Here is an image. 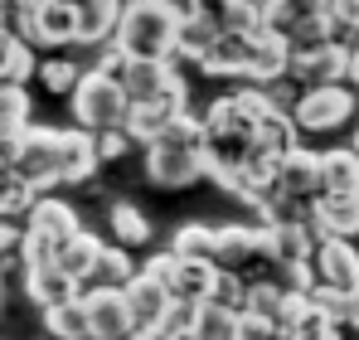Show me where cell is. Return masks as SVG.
I'll list each match as a JSON object with an SVG mask.
<instances>
[{
    "mask_svg": "<svg viewBox=\"0 0 359 340\" xmlns=\"http://www.w3.org/2000/svg\"><path fill=\"white\" fill-rule=\"evenodd\" d=\"M175 44H180V5L136 0V5L121 10L112 49L126 63H175Z\"/></svg>",
    "mask_w": 359,
    "mask_h": 340,
    "instance_id": "6da1fadb",
    "label": "cell"
},
{
    "mask_svg": "<svg viewBox=\"0 0 359 340\" xmlns=\"http://www.w3.org/2000/svg\"><path fill=\"white\" fill-rule=\"evenodd\" d=\"M68 103H73L78 126L93 131V136H102V131H126L131 98H126V88H121L117 78H107V73H97V68H83V83H78V93H73Z\"/></svg>",
    "mask_w": 359,
    "mask_h": 340,
    "instance_id": "7a4b0ae2",
    "label": "cell"
},
{
    "mask_svg": "<svg viewBox=\"0 0 359 340\" xmlns=\"http://www.w3.org/2000/svg\"><path fill=\"white\" fill-rule=\"evenodd\" d=\"M10 30L29 49H63L78 44V5L68 0H29L10 10Z\"/></svg>",
    "mask_w": 359,
    "mask_h": 340,
    "instance_id": "3957f363",
    "label": "cell"
},
{
    "mask_svg": "<svg viewBox=\"0 0 359 340\" xmlns=\"http://www.w3.org/2000/svg\"><path fill=\"white\" fill-rule=\"evenodd\" d=\"M359 112V93L355 88H306L301 103L292 107V122H297L301 136H320V131H340L350 117Z\"/></svg>",
    "mask_w": 359,
    "mask_h": 340,
    "instance_id": "277c9868",
    "label": "cell"
},
{
    "mask_svg": "<svg viewBox=\"0 0 359 340\" xmlns=\"http://www.w3.org/2000/svg\"><path fill=\"white\" fill-rule=\"evenodd\" d=\"M209 175V161L199 146H175V141H156L146 146V180L161 190H189Z\"/></svg>",
    "mask_w": 359,
    "mask_h": 340,
    "instance_id": "5b68a950",
    "label": "cell"
},
{
    "mask_svg": "<svg viewBox=\"0 0 359 340\" xmlns=\"http://www.w3.org/2000/svg\"><path fill=\"white\" fill-rule=\"evenodd\" d=\"M15 170H20L25 185H34V195L59 190L63 185V175H59V131H54V126H29Z\"/></svg>",
    "mask_w": 359,
    "mask_h": 340,
    "instance_id": "8992f818",
    "label": "cell"
},
{
    "mask_svg": "<svg viewBox=\"0 0 359 340\" xmlns=\"http://www.w3.org/2000/svg\"><path fill=\"white\" fill-rule=\"evenodd\" d=\"M214 263L224 273H252V268H267V248H262V224H219L214 228Z\"/></svg>",
    "mask_w": 359,
    "mask_h": 340,
    "instance_id": "52a82bcc",
    "label": "cell"
},
{
    "mask_svg": "<svg viewBox=\"0 0 359 340\" xmlns=\"http://www.w3.org/2000/svg\"><path fill=\"white\" fill-rule=\"evenodd\" d=\"M83 306H88L93 340H131L136 336V321H131V311H126L121 287H88V292H83Z\"/></svg>",
    "mask_w": 359,
    "mask_h": 340,
    "instance_id": "ba28073f",
    "label": "cell"
},
{
    "mask_svg": "<svg viewBox=\"0 0 359 340\" xmlns=\"http://www.w3.org/2000/svg\"><path fill=\"white\" fill-rule=\"evenodd\" d=\"M219 10L209 5H180V44H175V68H199V58L219 44Z\"/></svg>",
    "mask_w": 359,
    "mask_h": 340,
    "instance_id": "9c48e42d",
    "label": "cell"
},
{
    "mask_svg": "<svg viewBox=\"0 0 359 340\" xmlns=\"http://www.w3.org/2000/svg\"><path fill=\"white\" fill-rule=\"evenodd\" d=\"M292 83L301 93L306 88H350V44H325L316 54H297L292 58Z\"/></svg>",
    "mask_w": 359,
    "mask_h": 340,
    "instance_id": "30bf717a",
    "label": "cell"
},
{
    "mask_svg": "<svg viewBox=\"0 0 359 340\" xmlns=\"http://www.w3.org/2000/svg\"><path fill=\"white\" fill-rule=\"evenodd\" d=\"M25 233H29V238H39V243H49V248L59 253L63 243H73V238L83 233V219H78V209H73L68 200H59V195H44V200L29 209Z\"/></svg>",
    "mask_w": 359,
    "mask_h": 340,
    "instance_id": "8fae6325",
    "label": "cell"
},
{
    "mask_svg": "<svg viewBox=\"0 0 359 340\" xmlns=\"http://www.w3.org/2000/svg\"><path fill=\"white\" fill-rule=\"evenodd\" d=\"M311 268H316V287H330V292H345L350 296L359 287V248L345 243V238H325L316 248Z\"/></svg>",
    "mask_w": 359,
    "mask_h": 340,
    "instance_id": "7c38bea8",
    "label": "cell"
},
{
    "mask_svg": "<svg viewBox=\"0 0 359 340\" xmlns=\"http://www.w3.org/2000/svg\"><path fill=\"white\" fill-rule=\"evenodd\" d=\"M262 248H267L272 268H306L316 258L320 238L311 224H277V228H262Z\"/></svg>",
    "mask_w": 359,
    "mask_h": 340,
    "instance_id": "4fadbf2b",
    "label": "cell"
},
{
    "mask_svg": "<svg viewBox=\"0 0 359 340\" xmlns=\"http://www.w3.org/2000/svg\"><path fill=\"white\" fill-rule=\"evenodd\" d=\"M97 166H102V156H97V136H93V131H83V126L59 131V175H63V185L93 180Z\"/></svg>",
    "mask_w": 359,
    "mask_h": 340,
    "instance_id": "5bb4252c",
    "label": "cell"
},
{
    "mask_svg": "<svg viewBox=\"0 0 359 340\" xmlns=\"http://www.w3.org/2000/svg\"><path fill=\"white\" fill-rule=\"evenodd\" d=\"M272 195H287V200H306V204H316L320 200V151H292L282 170H277V185H272Z\"/></svg>",
    "mask_w": 359,
    "mask_h": 340,
    "instance_id": "9a60e30c",
    "label": "cell"
},
{
    "mask_svg": "<svg viewBox=\"0 0 359 340\" xmlns=\"http://www.w3.org/2000/svg\"><path fill=\"white\" fill-rule=\"evenodd\" d=\"M121 296H126V311H131V321H136V331H151V326H161V316L170 311V292L156 282V277H146V273H136L131 282L121 287Z\"/></svg>",
    "mask_w": 359,
    "mask_h": 340,
    "instance_id": "2e32d148",
    "label": "cell"
},
{
    "mask_svg": "<svg viewBox=\"0 0 359 340\" xmlns=\"http://www.w3.org/2000/svg\"><path fill=\"white\" fill-rule=\"evenodd\" d=\"M311 228H316L320 243H325V238H345V243H355V233H359V195H350V200L320 195L316 209H311Z\"/></svg>",
    "mask_w": 359,
    "mask_h": 340,
    "instance_id": "e0dca14e",
    "label": "cell"
},
{
    "mask_svg": "<svg viewBox=\"0 0 359 340\" xmlns=\"http://www.w3.org/2000/svg\"><path fill=\"white\" fill-rule=\"evenodd\" d=\"M25 296H29L39 311H54V306L78 301V296H83V287L73 282L59 263H49V268H29V273H25Z\"/></svg>",
    "mask_w": 359,
    "mask_h": 340,
    "instance_id": "ac0fdd59",
    "label": "cell"
},
{
    "mask_svg": "<svg viewBox=\"0 0 359 340\" xmlns=\"http://www.w3.org/2000/svg\"><path fill=\"white\" fill-rule=\"evenodd\" d=\"M252 44H257V39L219 34V44L199 58V73H209V78H243V83H248V73H252Z\"/></svg>",
    "mask_w": 359,
    "mask_h": 340,
    "instance_id": "d6986e66",
    "label": "cell"
},
{
    "mask_svg": "<svg viewBox=\"0 0 359 340\" xmlns=\"http://www.w3.org/2000/svg\"><path fill=\"white\" fill-rule=\"evenodd\" d=\"M117 25H121L117 0H83V5H78V44L107 49V44L117 39Z\"/></svg>",
    "mask_w": 359,
    "mask_h": 340,
    "instance_id": "ffe728a7",
    "label": "cell"
},
{
    "mask_svg": "<svg viewBox=\"0 0 359 340\" xmlns=\"http://www.w3.org/2000/svg\"><path fill=\"white\" fill-rule=\"evenodd\" d=\"M320 195H335V200L359 195V156H355V146L320 151Z\"/></svg>",
    "mask_w": 359,
    "mask_h": 340,
    "instance_id": "44dd1931",
    "label": "cell"
},
{
    "mask_svg": "<svg viewBox=\"0 0 359 340\" xmlns=\"http://www.w3.org/2000/svg\"><path fill=\"white\" fill-rule=\"evenodd\" d=\"M102 248H107V243H102L97 233H88V228H83L73 243H63V248H59V258H54V263H59V268H63V273H68V277H73L78 287H83V282H97Z\"/></svg>",
    "mask_w": 359,
    "mask_h": 340,
    "instance_id": "7402d4cb",
    "label": "cell"
},
{
    "mask_svg": "<svg viewBox=\"0 0 359 340\" xmlns=\"http://www.w3.org/2000/svg\"><path fill=\"white\" fill-rule=\"evenodd\" d=\"M219 263H180L175 282H170V296L175 301H194V306H209L214 301V287H219Z\"/></svg>",
    "mask_w": 359,
    "mask_h": 340,
    "instance_id": "603a6c76",
    "label": "cell"
},
{
    "mask_svg": "<svg viewBox=\"0 0 359 340\" xmlns=\"http://www.w3.org/2000/svg\"><path fill=\"white\" fill-rule=\"evenodd\" d=\"M180 107H165V103H131V112H126V136H131V146H156L161 136H165V126H170V117Z\"/></svg>",
    "mask_w": 359,
    "mask_h": 340,
    "instance_id": "cb8c5ba5",
    "label": "cell"
},
{
    "mask_svg": "<svg viewBox=\"0 0 359 340\" xmlns=\"http://www.w3.org/2000/svg\"><path fill=\"white\" fill-rule=\"evenodd\" d=\"M257 151H267L272 161H287L292 151H301V131L297 122H292V112H267L262 117V126H257Z\"/></svg>",
    "mask_w": 359,
    "mask_h": 340,
    "instance_id": "d4e9b609",
    "label": "cell"
},
{
    "mask_svg": "<svg viewBox=\"0 0 359 340\" xmlns=\"http://www.w3.org/2000/svg\"><path fill=\"white\" fill-rule=\"evenodd\" d=\"M107 228H112V238H117V248H146L151 243V219L131 204V200H117L112 209H107Z\"/></svg>",
    "mask_w": 359,
    "mask_h": 340,
    "instance_id": "484cf974",
    "label": "cell"
},
{
    "mask_svg": "<svg viewBox=\"0 0 359 340\" xmlns=\"http://www.w3.org/2000/svg\"><path fill=\"white\" fill-rule=\"evenodd\" d=\"M170 253L180 263H214V224H199V219L180 224L170 238Z\"/></svg>",
    "mask_w": 359,
    "mask_h": 340,
    "instance_id": "4316f807",
    "label": "cell"
},
{
    "mask_svg": "<svg viewBox=\"0 0 359 340\" xmlns=\"http://www.w3.org/2000/svg\"><path fill=\"white\" fill-rule=\"evenodd\" d=\"M44 331H49V340H93V326H88V306H83V296H78V301H68V306L44 311Z\"/></svg>",
    "mask_w": 359,
    "mask_h": 340,
    "instance_id": "83f0119b",
    "label": "cell"
},
{
    "mask_svg": "<svg viewBox=\"0 0 359 340\" xmlns=\"http://www.w3.org/2000/svg\"><path fill=\"white\" fill-rule=\"evenodd\" d=\"M311 15H316L311 0H272V5H262V25H267V34H282V39H292Z\"/></svg>",
    "mask_w": 359,
    "mask_h": 340,
    "instance_id": "f1b7e54d",
    "label": "cell"
},
{
    "mask_svg": "<svg viewBox=\"0 0 359 340\" xmlns=\"http://www.w3.org/2000/svg\"><path fill=\"white\" fill-rule=\"evenodd\" d=\"M219 30L224 34H238V39H257L267 25H262V5H252V0H229V5H219Z\"/></svg>",
    "mask_w": 359,
    "mask_h": 340,
    "instance_id": "f546056e",
    "label": "cell"
},
{
    "mask_svg": "<svg viewBox=\"0 0 359 340\" xmlns=\"http://www.w3.org/2000/svg\"><path fill=\"white\" fill-rule=\"evenodd\" d=\"M39 200H44V195H34V185L20 180V170H0V219H15V214L29 219V209H34Z\"/></svg>",
    "mask_w": 359,
    "mask_h": 340,
    "instance_id": "4dcf8cb0",
    "label": "cell"
},
{
    "mask_svg": "<svg viewBox=\"0 0 359 340\" xmlns=\"http://www.w3.org/2000/svg\"><path fill=\"white\" fill-rule=\"evenodd\" d=\"M282 301H287V292L272 282V277H252L243 311H248V316H262V321H277V316H282Z\"/></svg>",
    "mask_w": 359,
    "mask_h": 340,
    "instance_id": "1f68e13d",
    "label": "cell"
},
{
    "mask_svg": "<svg viewBox=\"0 0 359 340\" xmlns=\"http://www.w3.org/2000/svg\"><path fill=\"white\" fill-rule=\"evenodd\" d=\"M39 83H44V93H54V98H73L78 83H83V68H78L73 58H44V63H39Z\"/></svg>",
    "mask_w": 359,
    "mask_h": 340,
    "instance_id": "d6a6232c",
    "label": "cell"
},
{
    "mask_svg": "<svg viewBox=\"0 0 359 340\" xmlns=\"http://www.w3.org/2000/svg\"><path fill=\"white\" fill-rule=\"evenodd\" d=\"M136 273H141V268L131 263V253L117 248V243H107V248H102V263H97V282L93 287H126Z\"/></svg>",
    "mask_w": 359,
    "mask_h": 340,
    "instance_id": "836d02e7",
    "label": "cell"
},
{
    "mask_svg": "<svg viewBox=\"0 0 359 340\" xmlns=\"http://www.w3.org/2000/svg\"><path fill=\"white\" fill-rule=\"evenodd\" d=\"M194 340H238V311H224V306H199V326Z\"/></svg>",
    "mask_w": 359,
    "mask_h": 340,
    "instance_id": "e575fe53",
    "label": "cell"
},
{
    "mask_svg": "<svg viewBox=\"0 0 359 340\" xmlns=\"http://www.w3.org/2000/svg\"><path fill=\"white\" fill-rule=\"evenodd\" d=\"M311 306L325 326H350V296L345 292H330V287H316L311 292Z\"/></svg>",
    "mask_w": 359,
    "mask_h": 340,
    "instance_id": "d590c367",
    "label": "cell"
},
{
    "mask_svg": "<svg viewBox=\"0 0 359 340\" xmlns=\"http://www.w3.org/2000/svg\"><path fill=\"white\" fill-rule=\"evenodd\" d=\"M325 10H330L335 39L355 49V44H359V0H325Z\"/></svg>",
    "mask_w": 359,
    "mask_h": 340,
    "instance_id": "8d00e7d4",
    "label": "cell"
},
{
    "mask_svg": "<svg viewBox=\"0 0 359 340\" xmlns=\"http://www.w3.org/2000/svg\"><path fill=\"white\" fill-rule=\"evenodd\" d=\"M194 326H199V306L194 301H170V311L161 316V331L170 340H194Z\"/></svg>",
    "mask_w": 359,
    "mask_h": 340,
    "instance_id": "74e56055",
    "label": "cell"
},
{
    "mask_svg": "<svg viewBox=\"0 0 359 340\" xmlns=\"http://www.w3.org/2000/svg\"><path fill=\"white\" fill-rule=\"evenodd\" d=\"M141 273H146V277H156V282H161L165 292H170V282H175V273H180V258L170 253V248H165V253L146 258V268H141Z\"/></svg>",
    "mask_w": 359,
    "mask_h": 340,
    "instance_id": "f35d334b",
    "label": "cell"
},
{
    "mask_svg": "<svg viewBox=\"0 0 359 340\" xmlns=\"http://www.w3.org/2000/svg\"><path fill=\"white\" fill-rule=\"evenodd\" d=\"M238 340H282L277 321H262V316H238Z\"/></svg>",
    "mask_w": 359,
    "mask_h": 340,
    "instance_id": "ab89813d",
    "label": "cell"
},
{
    "mask_svg": "<svg viewBox=\"0 0 359 340\" xmlns=\"http://www.w3.org/2000/svg\"><path fill=\"white\" fill-rule=\"evenodd\" d=\"M126 151H131V136H126V131H102V136H97V156H102V166H107V161H121Z\"/></svg>",
    "mask_w": 359,
    "mask_h": 340,
    "instance_id": "60d3db41",
    "label": "cell"
},
{
    "mask_svg": "<svg viewBox=\"0 0 359 340\" xmlns=\"http://www.w3.org/2000/svg\"><path fill=\"white\" fill-rule=\"evenodd\" d=\"M20 248H25V228L0 219V263H5V258H20Z\"/></svg>",
    "mask_w": 359,
    "mask_h": 340,
    "instance_id": "b9f144b4",
    "label": "cell"
},
{
    "mask_svg": "<svg viewBox=\"0 0 359 340\" xmlns=\"http://www.w3.org/2000/svg\"><path fill=\"white\" fill-rule=\"evenodd\" d=\"M350 331H355V336H359V287H355V292H350Z\"/></svg>",
    "mask_w": 359,
    "mask_h": 340,
    "instance_id": "7bdbcfd3",
    "label": "cell"
},
{
    "mask_svg": "<svg viewBox=\"0 0 359 340\" xmlns=\"http://www.w3.org/2000/svg\"><path fill=\"white\" fill-rule=\"evenodd\" d=\"M350 88H355V93H359V44H355V49H350Z\"/></svg>",
    "mask_w": 359,
    "mask_h": 340,
    "instance_id": "ee69618b",
    "label": "cell"
},
{
    "mask_svg": "<svg viewBox=\"0 0 359 340\" xmlns=\"http://www.w3.org/2000/svg\"><path fill=\"white\" fill-rule=\"evenodd\" d=\"M131 340H170V336H165L161 326H151V331H136V336H131Z\"/></svg>",
    "mask_w": 359,
    "mask_h": 340,
    "instance_id": "f6af8a7d",
    "label": "cell"
},
{
    "mask_svg": "<svg viewBox=\"0 0 359 340\" xmlns=\"http://www.w3.org/2000/svg\"><path fill=\"white\" fill-rule=\"evenodd\" d=\"M355 156H359V126H355Z\"/></svg>",
    "mask_w": 359,
    "mask_h": 340,
    "instance_id": "bcb514c9",
    "label": "cell"
},
{
    "mask_svg": "<svg viewBox=\"0 0 359 340\" xmlns=\"http://www.w3.org/2000/svg\"><path fill=\"white\" fill-rule=\"evenodd\" d=\"M0 296H5V273H0Z\"/></svg>",
    "mask_w": 359,
    "mask_h": 340,
    "instance_id": "7dc6e473",
    "label": "cell"
},
{
    "mask_svg": "<svg viewBox=\"0 0 359 340\" xmlns=\"http://www.w3.org/2000/svg\"><path fill=\"white\" fill-rule=\"evenodd\" d=\"M355 340H359V336H355Z\"/></svg>",
    "mask_w": 359,
    "mask_h": 340,
    "instance_id": "c3c4849f",
    "label": "cell"
}]
</instances>
